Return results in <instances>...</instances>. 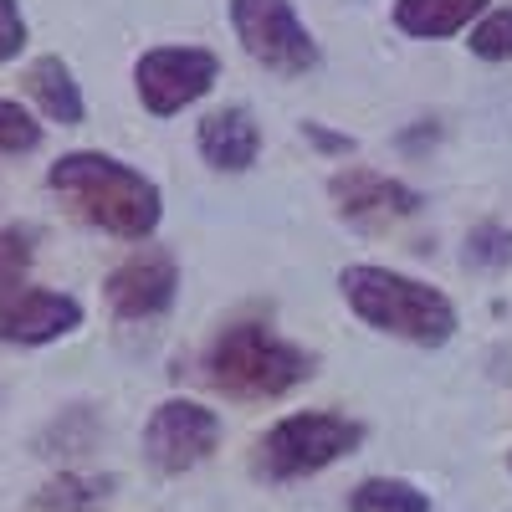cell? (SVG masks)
Listing matches in <instances>:
<instances>
[{
  "label": "cell",
  "instance_id": "cell-1",
  "mask_svg": "<svg viewBox=\"0 0 512 512\" xmlns=\"http://www.w3.org/2000/svg\"><path fill=\"white\" fill-rule=\"evenodd\" d=\"M47 185L77 210L88 226L123 236V241H144L159 226V185L139 169H128L123 159L108 154H62L47 169Z\"/></svg>",
  "mask_w": 512,
  "mask_h": 512
},
{
  "label": "cell",
  "instance_id": "cell-2",
  "mask_svg": "<svg viewBox=\"0 0 512 512\" xmlns=\"http://www.w3.org/2000/svg\"><path fill=\"white\" fill-rule=\"evenodd\" d=\"M338 287H344L349 308L369 328L410 338V344H420V349H441L446 338L456 333L451 297L415 282V277H400L390 267H349L344 277H338Z\"/></svg>",
  "mask_w": 512,
  "mask_h": 512
},
{
  "label": "cell",
  "instance_id": "cell-3",
  "mask_svg": "<svg viewBox=\"0 0 512 512\" xmlns=\"http://www.w3.org/2000/svg\"><path fill=\"white\" fill-rule=\"evenodd\" d=\"M205 379L231 400H277L313 379V359L262 323H231L205 354Z\"/></svg>",
  "mask_w": 512,
  "mask_h": 512
},
{
  "label": "cell",
  "instance_id": "cell-4",
  "mask_svg": "<svg viewBox=\"0 0 512 512\" xmlns=\"http://www.w3.org/2000/svg\"><path fill=\"white\" fill-rule=\"evenodd\" d=\"M359 441H364V425L349 415H328V410L287 415L256 441V477H267V482L313 477L338 456H349Z\"/></svg>",
  "mask_w": 512,
  "mask_h": 512
},
{
  "label": "cell",
  "instance_id": "cell-5",
  "mask_svg": "<svg viewBox=\"0 0 512 512\" xmlns=\"http://www.w3.org/2000/svg\"><path fill=\"white\" fill-rule=\"evenodd\" d=\"M231 26H236V41L246 47V57H256L282 77L318 67V47H313L308 26L297 21L292 0H231Z\"/></svg>",
  "mask_w": 512,
  "mask_h": 512
},
{
  "label": "cell",
  "instance_id": "cell-6",
  "mask_svg": "<svg viewBox=\"0 0 512 512\" xmlns=\"http://www.w3.org/2000/svg\"><path fill=\"white\" fill-rule=\"evenodd\" d=\"M221 441V415L195 400H164L144 425V461L164 477L195 472Z\"/></svg>",
  "mask_w": 512,
  "mask_h": 512
},
{
  "label": "cell",
  "instance_id": "cell-7",
  "mask_svg": "<svg viewBox=\"0 0 512 512\" xmlns=\"http://www.w3.org/2000/svg\"><path fill=\"white\" fill-rule=\"evenodd\" d=\"M134 82H139L144 108L154 118H169L185 103L210 93V82H216V57H210L205 47H159V52L139 57Z\"/></svg>",
  "mask_w": 512,
  "mask_h": 512
},
{
  "label": "cell",
  "instance_id": "cell-8",
  "mask_svg": "<svg viewBox=\"0 0 512 512\" xmlns=\"http://www.w3.org/2000/svg\"><path fill=\"white\" fill-rule=\"evenodd\" d=\"M328 195L338 205V216L364 231H390L420 210V195L390 175H379V169H338L328 180Z\"/></svg>",
  "mask_w": 512,
  "mask_h": 512
},
{
  "label": "cell",
  "instance_id": "cell-9",
  "mask_svg": "<svg viewBox=\"0 0 512 512\" xmlns=\"http://www.w3.org/2000/svg\"><path fill=\"white\" fill-rule=\"evenodd\" d=\"M175 287H180L175 256L169 251H134L108 277V303H113L118 318H154L175 303Z\"/></svg>",
  "mask_w": 512,
  "mask_h": 512
},
{
  "label": "cell",
  "instance_id": "cell-10",
  "mask_svg": "<svg viewBox=\"0 0 512 512\" xmlns=\"http://www.w3.org/2000/svg\"><path fill=\"white\" fill-rule=\"evenodd\" d=\"M77 323H82V303L67 292L21 287L11 297H0V338L6 344H52Z\"/></svg>",
  "mask_w": 512,
  "mask_h": 512
},
{
  "label": "cell",
  "instance_id": "cell-11",
  "mask_svg": "<svg viewBox=\"0 0 512 512\" xmlns=\"http://www.w3.org/2000/svg\"><path fill=\"white\" fill-rule=\"evenodd\" d=\"M256 149H262V134L246 108H216L205 113L200 123V154L216 164V169H246L256 164Z\"/></svg>",
  "mask_w": 512,
  "mask_h": 512
},
{
  "label": "cell",
  "instance_id": "cell-12",
  "mask_svg": "<svg viewBox=\"0 0 512 512\" xmlns=\"http://www.w3.org/2000/svg\"><path fill=\"white\" fill-rule=\"evenodd\" d=\"M26 93L41 103V113L47 118H57V123H82V93H77V82H72V67L62 62V57H36L31 67H26Z\"/></svg>",
  "mask_w": 512,
  "mask_h": 512
},
{
  "label": "cell",
  "instance_id": "cell-13",
  "mask_svg": "<svg viewBox=\"0 0 512 512\" xmlns=\"http://www.w3.org/2000/svg\"><path fill=\"white\" fill-rule=\"evenodd\" d=\"M487 0H395V26L410 36H456Z\"/></svg>",
  "mask_w": 512,
  "mask_h": 512
},
{
  "label": "cell",
  "instance_id": "cell-14",
  "mask_svg": "<svg viewBox=\"0 0 512 512\" xmlns=\"http://www.w3.org/2000/svg\"><path fill=\"white\" fill-rule=\"evenodd\" d=\"M113 477H82V472H62L52 477L47 487H41L31 497L36 512H103L113 502Z\"/></svg>",
  "mask_w": 512,
  "mask_h": 512
},
{
  "label": "cell",
  "instance_id": "cell-15",
  "mask_svg": "<svg viewBox=\"0 0 512 512\" xmlns=\"http://www.w3.org/2000/svg\"><path fill=\"white\" fill-rule=\"evenodd\" d=\"M349 512H431V497L400 477H369L349 492Z\"/></svg>",
  "mask_w": 512,
  "mask_h": 512
},
{
  "label": "cell",
  "instance_id": "cell-16",
  "mask_svg": "<svg viewBox=\"0 0 512 512\" xmlns=\"http://www.w3.org/2000/svg\"><path fill=\"white\" fill-rule=\"evenodd\" d=\"M93 441H98V415L88 405H72L36 436V451L41 456H82V451H93Z\"/></svg>",
  "mask_w": 512,
  "mask_h": 512
},
{
  "label": "cell",
  "instance_id": "cell-17",
  "mask_svg": "<svg viewBox=\"0 0 512 512\" xmlns=\"http://www.w3.org/2000/svg\"><path fill=\"white\" fill-rule=\"evenodd\" d=\"M36 256V231L31 226H6L0 231V297H11Z\"/></svg>",
  "mask_w": 512,
  "mask_h": 512
},
{
  "label": "cell",
  "instance_id": "cell-18",
  "mask_svg": "<svg viewBox=\"0 0 512 512\" xmlns=\"http://www.w3.org/2000/svg\"><path fill=\"white\" fill-rule=\"evenodd\" d=\"M482 62H507L512 57V6L502 11H487L477 26H472V41H466Z\"/></svg>",
  "mask_w": 512,
  "mask_h": 512
},
{
  "label": "cell",
  "instance_id": "cell-19",
  "mask_svg": "<svg viewBox=\"0 0 512 512\" xmlns=\"http://www.w3.org/2000/svg\"><path fill=\"white\" fill-rule=\"evenodd\" d=\"M41 144V123L21 108L0 98V154H31Z\"/></svg>",
  "mask_w": 512,
  "mask_h": 512
},
{
  "label": "cell",
  "instance_id": "cell-20",
  "mask_svg": "<svg viewBox=\"0 0 512 512\" xmlns=\"http://www.w3.org/2000/svg\"><path fill=\"white\" fill-rule=\"evenodd\" d=\"M26 41V21H21V6L16 0H0V62H11Z\"/></svg>",
  "mask_w": 512,
  "mask_h": 512
},
{
  "label": "cell",
  "instance_id": "cell-21",
  "mask_svg": "<svg viewBox=\"0 0 512 512\" xmlns=\"http://www.w3.org/2000/svg\"><path fill=\"white\" fill-rule=\"evenodd\" d=\"M466 256H472V262H492V267L507 262V256H512V231H492V226L477 231V236H472V251H466Z\"/></svg>",
  "mask_w": 512,
  "mask_h": 512
},
{
  "label": "cell",
  "instance_id": "cell-22",
  "mask_svg": "<svg viewBox=\"0 0 512 512\" xmlns=\"http://www.w3.org/2000/svg\"><path fill=\"white\" fill-rule=\"evenodd\" d=\"M308 139H313V144H323V149H349V139L328 134V128H318V123H308Z\"/></svg>",
  "mask_w": 512,
  "mask_h": 512
},
{
  "label": "cell",
  "instance_id": "cell-23",
  "mask_svg": "<svg viewBox=\"0 0 512 512\" xmlns=\"http://www.w3.org/2000/svg\"><path fill=\"white\" fill-rule=\"evenodd\" d=\"M507 466H512V456H507Z\"/></svg>",
  "mask_w": 512,
  "mask_h": 512
}]
</instances>
